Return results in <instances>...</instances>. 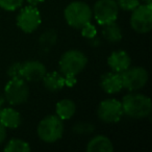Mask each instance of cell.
I'll use <instances>...</instances> for the list:
<instances>
[{"mask_svg":"<svg viewBox=\"0 0 152 152\" xmlns=\"http://www.w3.org/2000/svg\"><path fill=\"white\" fill-rule=\"evenodd\" d=\"M123 114L132 119H143L151 114L152 103L149 97L139 93H130L121 101Z\"/></svg>","mask_w":152,"mask_h":152,"instance_id":"6da1fadb","label":"cell"},{"mask_svg":"<svg viewBox=\"0 0 152 152\" xmlns=\"http://www.w3.org/2000/svg\"><path fill=\"white\" fill-rule=\"evenodd\" d=\"M64 17L69 26L80 29L87 23L91 22L93 13L92 9L83 1H73L66 7Z\"/></svg>","mask_w":152,"mask_h":152,"instance_id":"7a4b0ae2","label":"cell"},{"mask_svg":"<svg viewBox=\"0 0 152 152\" xmlns=\"http://www.w3.org/2000/svg\"><path fill=\"white\" fill-rule=\"evenodd\" d=\"M64 122L56 115H49L39 123L37 133L45 143H54L61 139L64 134Z\"/></svg>","mask_w":152,"mask_h":152,"instance_id":"3957f363","label":"cell"},{"mask_svg":"<svg viewBox=\"0 0 152 152\" xmlns=\"http://www.w3.org/2000/svg\"><path fill=\"white\" fill-rule=\"evenodd\" d=\"M88 58L80 50H68L61 56L59 70L64 76H76L86 68Z\"/></svg>","mask_w":152,"mask_h":152,"instance_id":"277c9868","label":"cell"},{"mask_svg":"<svg viewBox=\"0 0 152 152\" xmlns=\"http://www.w3.org/2000/svg\"><path fill=\"white\" fill-rule=\"evenodd\" d=\"M29 89L23 78H11L4 88V99L11 105H20L27 101Z\"/></svg>","mask_w":152,"mask_h":152,"instance_id":"5b68a950","label":"cell"},{"mask_svg":"<svg viewBox=\"0 0 152 152\" xmlns=\"http://www.w3.org/2000/svg\"><path fill=\"white\" fill-rule=\"evenodd\" d=\"M121 74L123 89L135 92L143 89L149 78L148 72L143 67H129Z\"/></svg>","mask_w":152,"mask_h":152,"instance_id":"8992f818","label":"cell"},{"mask_svg":"<svg viewBox=\"0 0 152 152\" xmlns=\"http://www.w3.org/2000/svg\"><path fill=\"white\" fill-rule=\"evenodd\" d=\"M96 22L99 25L115 22L119 15V7L116 0H98L92 10Z\"/></svg>","mask_w":152,"mask_h":152,"instance_id":"52a82bcc","label":"cell"},{"mask_svg":"<svg viewBox=\"0 0 152 152\" xmlns=\"http://www.w3.org/2000/svg\"><path fill=\"white\" fill-rule=\"evenodd\" d=\"M130 26L137 34H147L152 28V4H140L132 11Z\"/></svg>","mask_w":152,"mask_h":152,"instance_id":"ba28073f","label":"cell"},{"mask_svg":"<svg viewBox=\"0 0 152 152\" xmlns=\"http://www.w3.org/2000/svg\"><path fill=\"white\" fill-rule=\"evenodd\" d=\"M42 23V17L34 5H28L21 10L17 16V26L25 34H32Z\"/></svg>","mask_w":152,"mask_h":152,"instance_id":"9c48e42d","label":"cell"},{"mask_svg":"<svg viewBox=\"0 0 152 152\" xmlns=\"http://www.w3.org/2000/svg\"><path fill=\"white\" fill-rule=\"evenodd\" d=\"M122 103L115 98H108L100 102L97 108V116L102 122L117 123L123 116Z\"/></svg>","mask_w":152,"mask_h":152,"instance_id":"30bf717a","label":"cell"},{"mask_svg":"<svg viewBox=\"0 0 152 152\" xmlns=\"http://www.w3.org/2000/svg\"><path fill=\"white\" fill-rule=\"evenodd\" d=\"M46 73L45 65L39 61H27L21 65V76L25 81H40Z\"/></svg>","mask_w":152,"mask_h":152,"instance_id":"8fae6325","label":"cell"},{"mask_svg":"<svg viewBox=\"0 0 152 152\" xmlns=\"http://www.w3.org/2000/svg\"><path fill=\"white\" fill-rule=\"evenodd\" d=\"M107 65L114 72L122 73L131 66V58L126 51L117 50L108 56Z\"/></svg>","mask_w":152,"mask_h":152,"instance_id":"7c38bea8","label":"cell"},{"mask_svg":"<svg viewBox=\"0 0 152 152\" xmlns=\"http://www.w3.org/2000/svg\"><path fill=\"white\" fill-rule=\"evenodd\" d=\"M100 86L106 94L119 93L123 89L121 74L114 71L103 74L100 79Z\"/></svg>","mask_w":152,"mask_h":152,"instance_id":"4fadbf2b","label":"cell"},{"mask_svg":"<svg viewBox=\"0 0 152 152\" xmlns=\"http://www.w3.org/2000/svg\"><path fill=\"white\" fill-rule=\"evenodd\" d=\"M88 152H113L114 145L105 135H96L92 137L87 145Z\"/></svg>","mask_w":152,"mask_h":152,"instance_id":"5bb4252c","label":"cell"},{"mask_svg":"<svg viewBox=\"0 0 152 152\" xmlns=\"http://www.w3.org/2000/svg\"><path fill=\"white\" fill-rule=\"evenodd\" d=\"M0 123L4 125L7 128L16 129L21 124V115L12 107L0 110Z\"/></svg>","mask_w":152,"mask_h":152,"instance_id":"9a60e30c","label":"cell"},{"mask_svg":"<svg viewBox=\"0 0 152 152\" xmlns=\"http://www.w3.org/2000/svg\"><path fill=\"white\" fill-rule=\"evenodd\" d=\"M43 85L48 91L56 92L61 90L66 86L65 76L58 72H50L46 73L43 77Z\"/></svg>","mask_w":152,"mask_h":152,"instance_id":"2e32d148","label":"cell"},{"mask_svg":"<svg viewBox=\"0 0 152 152\" xmlns=\"http://www.w3.org/2000/svg\"><path fill=\"white\" fill-rule=\"evenodd\" d=\"M56 116L63 121L69 120L74 116L76 112V104L71 99H61L55 105Z\"/></svg>","mask_w":152,"mask_h":152,"instance_id":"e0dca14e","label":"cell"},{"mask_svg":"<svg viewBox=\"0 0 152 152\" xmlns=\"http://www.w3.org/2000/svg\"><path fill=\"white\" fill-rule=\"evenodd\" d=\"M102 36L107 42L110 43H117L122 40V30L120 26L115 22L102 25Z\"/></svg>","mask_w":152,"mask_h":152,"instance_id":"ac0fdd59","label":"cell"},{"mask_svg":"<svg viewBox=\"0 0 152 152\" xmlns=\"http://www.w3.org/2000/svg\"><path fill=\"white\" fill-rule=\"evenodd\" d=\"M5 152H29L31 150L27 142L20 139H13L3 148Z\"/></svg>","mask_w":152,"mask_h":152,"instance_id":"d6986e66","label":"cell"},{"mask_svg":"<svg viewBox=\"0 0 152 152\" xmlns=\"http://www.w3.org/2000/svg\"><path fill=\"white\" fill-rule=\"evenodd\" d=\"M94 130H95V126L87 122H79L73 127V131L77 134H90Z\"/></svg>","mask_w":152,"mask_h":152,"instance_id":"ffe728a7","label":"cell"},{"mask_svg":"<svg viewBox=\"0 0 152 152\" xmlns=\"http://www.w3.org/2000/svg\"><path fill=\"white\" fill-rule=\"evenodd\" d=\"M23 1L24 0H0V7L4 11L14 12L23 4Z\"/></svg>","mask_w":152,"mask_h":152,"instance_id":"44dd1931","label":"cell"},{"mask_svg":"<svg viewBox=\"0 0 152 152\" xmlns=\"http://www.w3.org/2000/svg\"><path fill=\"white\" fill-rule=\"evenodd\" d=\"M119 9L126 12H132L140 5V0H117Z\"/></svg>","mask_w":152,"mask_h":152,"instance_id":"7402d4cb","label":"cell"},{"mask_svg":"<svg viewBox=\"0 0 152 152\" xmlns=\"http://www.w3.org/2000/svg\"><path fill=\"white\" fill-rule=\"evenodd\" d=\"M81 29V34L83 37H85L86 39H89V40H93L97 36V29H96V26L94 24H92L91 22L87 23L85 26L80 28Z\"/></svg>","mask_w":152,"mask_h":152,"instance_id":"603a6c76","label":"cell"},{"mask_svg":"<svg viewBox=\"0 0 152 152\" xmlns=\"http://www.w3.org/2000/svg\"><path fill=\"white\" fill-rule=\"evenodd\" d=\"M21 65L22 63H14L7 69V75L10 78H22L21 76Z\"/></svg>","mask_w":152,"mask_h":152,"instance_id":"cb8c5ba5","label":"cell"},{"mask_svg":"<svg viewBox=\"0 0 152 152\" xmlns=\"http://www.w3.org/2000/svg\"><path fill=\"white\" fill-rule=\"evenodd\" d=\"M7 139V127L0 123V144H2Z\"/></svg>","mask_w":152,"mask_h":152,"instance_id":"d4e9b609","label":"cell"},{"mask_svg":"<svg viewBox=\"0 0 152 152\" xmlns=\"http://www.w3.org/2000/svg\"><path fill=\"white\" fill-rule=\"evenodd\" d=\"M65 80H66V86L68 87H73L76 83V78L75 76H65Z\"/></svg>","mask_w":152,"mask_h":152,"instance_id":"484cf974","label":"cell"},{"mask_svg":"<svg viewBox=\"0 0 152 152\" xmlns=\"http://www.w3.org/2000/svg\"><path fill=\"white\" fill-rule=\"evenodd\" d=\"M27 1L30 5H34V7H37V5L40 4V3L44 2V0H27Z\"/></svg>","mask_w":152,"mask_h":152,"instance_id":"4316f807","label":"cell"},{"mask_svg":"<svg viewBox=\"0 0 152 152\" xmlns=\"http://www.w3.org/2000/svg\"><path fill=\"white\" fill-rule=\"evenodd\" d=\"M4 101H5L4 97H2V96L0 95V110H1V106L3 105V103H4Z\"/></svg>","mask_w":152,"mask_h":152,"instance_id":"83f0119b","label":"cell"},{"mask_svg":"<svg viewBox=\"0 0 152 152\" xmlns=\"http://www.w3.org/2000/svg\"><path fill=\"white\" fill-rule=\"evenodd\" d=\"M145 4H152V0H143Z\"/></svg>","mask_w":152,"mask_h":152,"instance_id":"f1b7e54d","label":"cell"}]
</instances>
